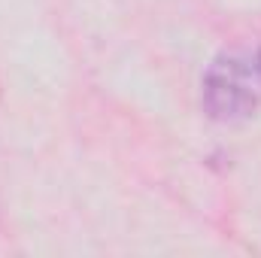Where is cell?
I'll use <instances>...</instances> for the list:
<instances>
[{
  "label": "cell",
  "instance_id": "1",
  "mask_svg": "<svg viewBox=\"0 0 261 258\" xmlns=\"http://www.w3.org/2000/svg\"><path fill=\"white\" fill-rule=\"evenodd\" d=\"M261 107V46L225 52L203 73V110L216 122L249 119Z\"/></svg>",
  "mask_w": 261,
  "mask_h": 258
}]
</instances>
